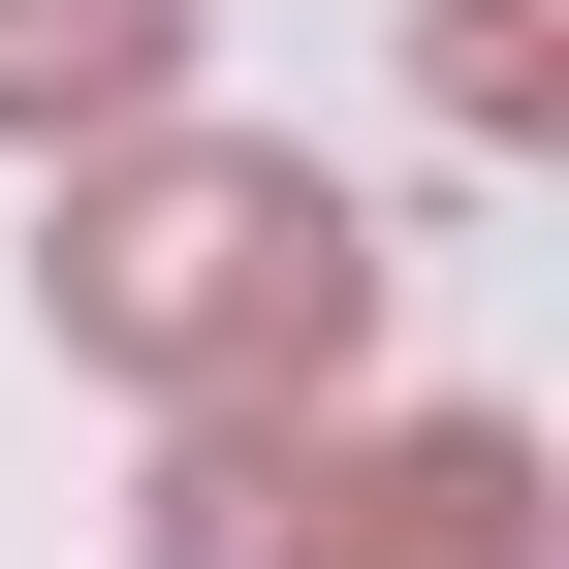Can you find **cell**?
Listing matches in <instances>:
<instances>
[{"instance_id":"obj_1","label":"cell","mask_w":569,"mask_h":569,"mask_svg":"<svg viewBox=\"0 0 569 569\" xmlns=\"http://www.w3.org/2000/svg\"><path fill=\"white\" fill-rule=\"evenodd\" d=\"M348 317H380V253H348L317 159H222V127H96V190H63V348L159 411H317Z\"/></svg>"},{"instance_id":"obj_2","label":"cell","mask_w":569,"mask_h":569,"mask_svg":"<svg viewBox=\"0 0 569 569\" xmlns=\"http://www.w3.org/2000/svg\"><path fill=\"white\" fill-rule=\"evenodd\" d=\"M159 569H538V443L507 411H411V443H317V411H190Z\"/></svg>"},{"instance_id":"obj_3","label":"cell","mask_w":569,"mask_h":569,"mask_svg":"<svg viewBox=\"0 0 569 569\" xmlns=\"http://www.w3.org/2000/svg\"><path fill=\"white\" fill-rule=\"evenodd\" d=\"M159 96H190V0H0V127L96 159V127H159Z\"/></svg>"}]
</instances>
